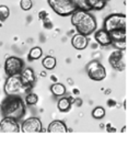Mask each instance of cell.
Here are the masks:
<instances>
[{"label":"cell","mask_w":140,"mask_h":147,"mask_svg":"<svg viewBox=\"0 0 140 147\" xmlns=\"http://www.w3.org/2000/svg\"><path fill=\"white\" fill-rule=\"evenodd\" d=\"M71 23L78 33L86 36L94 33L98 28V22L94 16L91 14L90 11L80 9H77L71 13Z\"/></svg>","instance_id":"cell-1"},{"label":"cell","mask_w":140,"mask_h":147,"mask_svg":"<svg viewBox=\"0 0 140 147\" xmlns=\"http://www.w3.org/2000/svg\"><path fill=\"white\" fill-rule=\"evenodd\" d=\"M0 111L3 117L19 121L25 115V102L20 96H7L0 104Z\"/></svg>","instance_id":"cell-2"},{"label":"cell","mask_w":140,"mask_h":147,"mask_svg":"<svg viewBox=\"0 0 140 147\" xmlns=\"http://www.w3.org/2000/svg\"><path fill=\"white\" fill-rule=\"evenodd\" d=\"M3 90L7 96H19L20 93H26V91H29V89L22 84L19 75L8 76Z\"/></svg>","instance_id":"cell-3"},{"label":"cell","mask_w":140,"mask_h":147,"mask_svg":"<svg viewBox=\"0 0 140 147\" xmlns=\"http://www.w3.org/2000/svg\"><path fill=\"white\" fill-rule=\"evenodd\" d=\"M103 29L107 32L114 30H126V16L124 13H113L105 18Z\"/></svg>","instance_id":"cell-4"},{"label":"cell","mask_w":140,"mask_h":147,"mask_svg":"<svg viewBox=\"0 0 140 147\" xmlns=\"http://www.w3.org/2000/svg\"><path fill=\"white\" fill-rule=\"evenodd\" d=\"M47 1L53 11L60 17H69L74 10H77L71 0H47Z\"/></svg>","instance_id":"cell-5"},{"label":"cell","mask_w":140,"mask_h":147,"mask_svg":"<svg viewBox=\"0 0 140 147\" xmlns=\"http://www.w3.org/2000/svg\"><path fill=\"white\" fill-rule=\"evenodd\" d=\"M86 73L90 79L102 81L106 78V69L98 61H92L86 65Z\"/></svg>","instance_id":"cell-6"},{"label":"cell","mask_w":140,"mask_h":147,"mask_svg":"<svg viewBox=\"0 0 140 147\" xmlns=\"http://www.w3.org/2000/svg\"><path fill=\"white\" fill-rule=\"evenodd\" d=\"M24 68V61L17 56H10L5 63V71L7 76L20 75L22 69Z\"/></svg>","instance_id":"cell-7"},{"label":"cell","mask_w":140,"mask_h":147,"mask_svg":"<svg viewBox=\"0 0 140 147\" xmlns=\"http://www.w3.org/2000/svg\"><path fill=\"white\" fill-rule=\"evenodd\" d=\"M73 6L80 10L91 11V10H102L106 1L104 0H71Z\"/></svg>","instance_id":"cell-8"},{"label":"cell","mask_w":140,"mask_h":147,"mask_svg":"<svg viewBox=\"0 0 140 147\" xmlns=\"http://www.w3.org/2000/svg\"><path fill=\"white\" fill-rule=\"evenodd\" d=\"M20 129L23 133H43L44 132L42 121L36 117L26 119L20 126Z\"/></svg>","instance_id":"cell-9"},{"label":"cell","mask_w":140,"mask_h":147,"mask_svg":"<svg viewBox=\"0 0 140 147\" xmlns=\"http://www.w3.org/2000/svg\"><path fill=\"white\" fill-rule=\"evenodd\" d=\"M111 66L118 70V71H123L125 69V56H124V51H119L116 49L111 54L110 58H109Z\"/></svg>","instance_id":"cell-10"},{"label":"cell","mask_w":140,"mask_h":147,"mask_svg":"<svg viewBox=\"0 0 140 147\" xmlns=\"http://www.w3.org/2000/svg\"><path fill=\"white\" fill-rule=\"evenodd\" d=\"M21 132L17 120L11 117H3L0 122V133H19Z\"/></svg>","instance_id":"cell-11"},{"label":"cell","mask_w":140,"mask_h":147,"mask_svg":"<svg viewBox=\"0 0 140 147\" xmlns=\"http://www.w3.org/2000/svg\"><path fill=\"white\" fill-rule=\"evenodd\" d=\"M19 76H20V79L22 81V84L29 90L32 89L34 87V85H35V82H36V77H35V74H34L32 68H23Z\"/></svg>","instance_id":"cell-12"},{"label":"cell","mask_w":140,"mask_h":147,"mask_svg":"<svg viewBox=\"0 0 140 147\" xmlns=\"http://www.w3.org/2000/svg\"><path fill=\"white\" fill-rule=\"evenodd\" d=\"M71 45L76 49H78V51H83L89 45L88 36L83 35V34H80V33L74 34L72 36V38H71Z\"/></svg>","instance_id":"cell-13"},{"label":"cell","mask_w":140,"mask_h":147,"mask_svg":"<svg viewBox=\"0 0 140 147\" xmlns=\"http://www.w3.org/2000/svg\"><path fill=\"white\" fill-rule=\"evenodd\" d=\"M95 41L98 42L100 45L102 46H110L112 44V41H111V36H110V33L107 31H105L104 29H101L95 32Z\"/></svg>","instance_id":"cell-14"},{"label":"cell","mask_w":140,"mask_h":147,"mask_svg":"<svg viewBox=\"0 0 140 147\" xmlns=\"http://www.w3.org/2000/svg\"><path fill=\"white\" fill-rule=\"evenodd\" d=\"M47 132L48 133H67L68 129L66 124L62 121L55 120V121L49 123L48 127H47Z\"/></svg>","instance_id":"cell-15"},{"label":"cell","mask_w":140,"mask_h":147,"mask_svg":"<svg viewBox=\"0 0 140 147\" xmlns=\"http://www.w3.org/2000/svg\"><path fill=\"white\" fill-rule=\"evenodd\" d=\"M72 105V99L71 98H60L58 100L57 108L60 112H68L71 109Z\"/></svg>","instance_id":"cell-16"},{"label":"cell","mask_w":140,"mask_h":147,"mask_svg":"<svg viewBox=\"0 0 140 147\" xmlns=\"http://www.w3.org/2000/svg\"><path fill=\"white\" fill-rule=\"evenodd\" d=\"M109 33H110L112 43L117 41H126V30H114Z\"/></svg>","instance_id":"cell-17"},{"label":"cell","mask_w":140,"mask_h":147,"mask_svg":"<svg viewBox=\"0 0 140 147\" xmlns=\"http://www.w3.org/2000/svg\"><path fill=\"white\" fill-rule=\"evenodd\" d=\"M50 91L56 97H62L66 93V87L60 82H55L50 87Z\"/></svg>","instance_id":"cell-18"},{"label":"cell","mask_w":140,"mask_h":147,"mask_svg":"<svg viewBox=\"0 0 140 147\" xmlns=\"http://www.w3.org/2000/svg\"><path fill=\"white\" fill-rule=\"evenodd\" d=\"M56 64H57L56 58L54 57V56H50V55L45 56L42 61L43 67L45 68V69H47V70H52V69H54V68L56 67Z\"/></svg>","instance_id":"cell-19"},{"label":"cell","mask_w":140,"mask_h":147,"mask_svg":"<svg viewBox=\"0 0 140 147\" xmlns=\"http://www.w3.org/2000/svg\"><path fill=\"white\" fill-rule=\"evenodd\" d=\"M43 55V49L41 47H38V46H34V47H32L30 49V52H29V55H27V58H29V61H36L38 58H41Z\"/></svg>","instance_id":"cell-20"},{"label":"cell","mask_w":140,"mask_h":147,"mask_svg":"<svg viewBox=\"0 0 140 147\" xmlns=\"http://www.w3.org/2000/svg\"><path fill=\"white\" fill-rule=\"evenodd\" d=\"M105 114H106V111L102 107H96V108H94L93 111H92V117H94V119H96V120L103 119L105 117Z\"/></svg>","instance_id":"cell-21"},{"label":"cell","mask_w":140,"mask_h":147,"mask_svg":"<svg viewBox=\"0 0 140 147\" xmlns=\"http://www.w3.org/2000/svg\"><path fill=\"white\" fill-rule=\"evenodd\" d=\"M38 102V96L36 93H33V92H30L26 94L25 97V103L27 105H35Z\"/></svg>","instance_id":"cell-22"},{"label":"cell","mask_w":140,"mask_h":147,"mask_svg":"<svg viewBox=\"0 0 140 147\" xmlns=\"http://www.w3.org/2000/svg\"><path fill=\"white\" fill-rule=\"evenodd\" d=\"M10 17V9L6 5H0V21H6Z\"/></svg>","instance_id":"cell-23"},{"label":"cell","mask_w":140,"mask_h":147,"mask_svg":"<svg viewBox=\"0 0 140 147\" xmlns=\"http://www.w3.org/2000/svg\"><path fill=\"white\" fill-rule=\"evenodd\" d=\"M20 7H21L22 10L29 11V10L32 9V7H33V1L32 0H21L20 1Z\"/></svg>","instance_id":"cell-24"},{"label":"cell","mask_w":140,"mask_h":147,"mask_svg":"<svg viewBox=\"0 0 140 147\" xmlns=\"http://www.w3.org/2000/svg\"><path fill=\"white\" fill-rule=\"evenodd\" d=\"M104 1H109V0H104Z\"/></svg>","instance_id":"cell-25"}]
</instances>
